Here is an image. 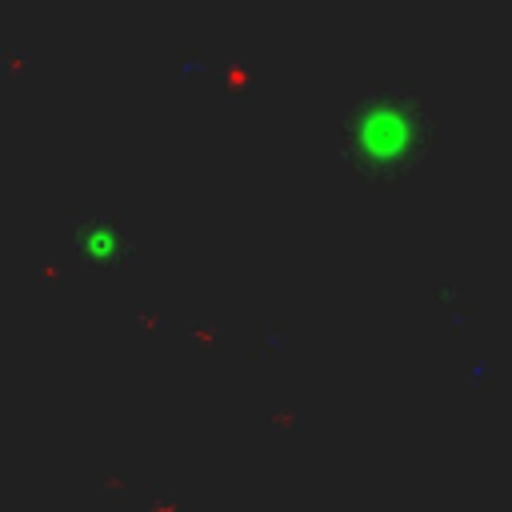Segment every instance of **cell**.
I'll return each mask as SVG.
<instances>
[{
    "instance_id": "cell-1",
    "label": "cell",
    "mask_w": 512,
    "mask_h": 512,
    "mask_svg": "<svg viewBox=\"0 0 512 512\" xmlns=\"http://www.w3.org/2000/svg\"><path fill=\"white\" fill-rule=\"evenodd\" d=\"M432 136H436L432 104L416 88H400V84H376L356 92L340 116L344 168L372 188H388L404 180L428 156Z\"/></svg>"
},
{
    "instance_id": "cell-2",
    "label": "cell",
    "mask_w": 512,
    "mask_h": 512,
    "mask_svg": "<svg viewBox=\"0 0 512 512\" xmlns=\"http://www.w3.org/2000/svg\"><path fill=\"white\" fill-rule=\"evenodd\" d=\"M72 252L84 264H96V268H128V264H140L136 240L108 212H80V216H72Z\"/></svg>"
}]
</instances>
